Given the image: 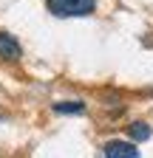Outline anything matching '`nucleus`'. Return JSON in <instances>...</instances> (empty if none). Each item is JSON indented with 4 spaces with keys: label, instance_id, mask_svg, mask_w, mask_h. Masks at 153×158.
<instances>
[{
    "label": "nucleus",
    "instance_id": "f257e3e1",
    "mask_svg": "<svg viewBox=\"0 0 153 158\" xmlns=\"http://www.w3.org/2000/svg\"><path fill=\"white\" fill-rule=\"evenodd\" d=\"M54 17H88L97 11V0H46Z\"/></svg>",
    "mask_w": 153,
    "mask_h": 158
},
{
    "label": "nucleus",
    "instance_id": "f03ea898",
    "mask_svg": "<svg viewBox=\"0 0 153 158\" xmlns=\"http://www.w3.org/2000/svg\"><path fill=\"white\" fill-rule=\"evenodd\" d=\"M102 155L105 158H139V147L128 138H111L102 144Z\"/></svg>",
    "mask_w": 153,
    "mask_h": 158
},
{
    "label": "nucleus",
    "instance_id": "7ed1b4c3",
    "mask_svg": "<svg viewBox=\"0 0 153 158\" xmlns=\"http://www.w3.org/2000/svg\"><path fill=\"white\" fill-rule=\"evenodd\" d=\"M20 56H23V48H20V43L14 40V34H9V31H0V59L17 62Z\"/></svg>",
    "mask_w": 153,
    "mask_h": 158
},
{
    "label": "nucleus",
    "instance_id": "20e7f679",
    "mask_svg": "<svg viewBox=\"0 0 153 158\" xmlns=\"http://www.w3.org/2000/svg\"><path fill=\"white\" fill-rule=\"evenodd\" d=\"M128 135H130L133 144L136 141H147V138L153 135V127L147 122H133V124H128Z\"/></svg>",
    "mask_w": 153,
    "mask_h": 158
},
{
    "label": "nucleus",
    "instance_id": "39448f33",
    "mask_svg": "<svg viewBox=\"0 0 153 158\" xmlns=\"http://www.w3.org/2000/svg\"><path fill=\"white\" fill-rule=\"evenodd\" d=\"M51 110L60 113V116H80V113H85V102H80V99H74V102H57Z\"/></svg>",
    "mask_w": 153,
    "mask_h": 158
},
{
    "label": "nucleus",
    "instance_id": "423d86ee",
    "mask_svg": "<svg viewBox=\"0 0 153 158\" xmlns=\"http://www.w3.org/2000/svg\"><path fill=\"white\" fill-rule=\"evenodd\" d=\"M3 118H6V110H0V122H3Z\"/></svg>",
    "mask_w": 153,
    "mask_h": 158
}]
</instances>
